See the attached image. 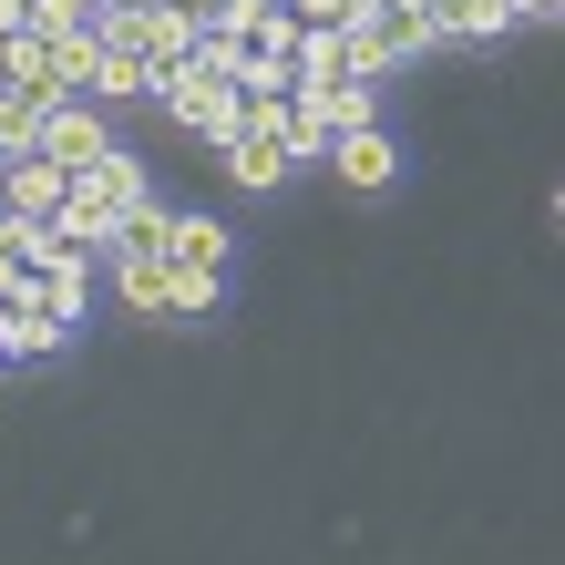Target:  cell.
<instances>
[{
	"instance_id": "cell-3",
	"label": "cell",
	"mask_w": 565,
	"mask_h": 565,
	"mask_svg": "<svg viewBox=\"0 0 565 565\" xmlns=\"http://www.w3.org/2000/svg\"><path fill=\"white\" fill-rule=\"evenodd\" d=\"M21 288L42 298L52 319H73V329L93 319V257H83L73 237H52V226H42V237H31V257H21Z\"/></svg>"
},
{
	"instance_id": "cell-6",
	"label": "cell",
	"mask_w": 565,
	"mask_h": 565,
	"mask_svg": "<svg viewBox=\"0 0 565 565\" xmlns=\"http://www.w3.org/2000/svg\"><path fill=\"white\" fill-rule=\"evenodd\" d=\"M0 93H11L21 114L73 104V93H62V73H52V42H42V31H0Z\"/></svg>"
},
{
	"instance_id": "cell-7",
	"label": "cell",
	"mask_w": 565,
	"mask_h": 565,
	"mask_svg": "<svg viewBox=\"0 0 565 565\" xmlns=\"http://www.w3.org/2000/svg\"><path fill=\"white\" fill-rule=\"evenodd\" d=\"M329 175H340L350 195H381L391 175H402V154H391V135H381V124H350V135H329Z\"/></svg>"
},
{
	"instance_id": "cell-8",
	"label": "cell",
	"mask_w": 565,
	"mask_h": 565,
	"mask_svg": "<svg viewBox=\"0 0 565 565\" xmlns=\"http://www.w3.org/2000/svg\"><path fill=\"white\" fill-rule=\"evenodd\" d=\"M62 340H73V319H52L31 288H21V298H0V360H52Z\"/></svg>"
},
{
	"instance_id": "cell-5",
	"label": "cell",
	"mask_w": 565,
	"mask_h": 565,
	"mask_svg": "<svg viewBox=\"0 0 565 565\" xmlns=\"http://www.w3.org/2000/svg\"><path fill=\"white\" fill-rule=\"evenodd\" d=\"M104 145H114V124H104V104H83V93H73V104H52V114H31V154L62 164V175H83Z\"/></svg>"
},
{
	"instance_id": "cell-11",
	"label": "cell",
	"mask_w": 565,
	"mask_h": 565,
	"mask_svg": "<svg viewBox=\"0 0 565 565\" xmlns=\"http://www.w3.org/2000/svg\"><path fill=\"white\" fill-rule=\"evenodd\" d=\"M514 0H431V42H504Z\"/></svg>"
},
{
	"instance_id": "cell-10",
	"label": "cell",
	"mask_w": 565,
	"mask_h": 565,
	"mask_svg": "<svg viewBox=\"0 0 565 565\" xmlns=\"http://www.w3.org/2000/svg\"><path fill=\"white\" fill-rule=\"evenodd\" d=\"M226 247H237V237H226L216 216H175V226H164V268H195V278H226Z\"/></svg>"
},
{
	"instance_id": "cell-4",
	"label": "cell",
	"mask_w": 565,
	"mask_h": 565,
	"mask_svg": "<svg viewBox=\"0 0 565 565\" xmlns=\"http://www.w3.org/2000/svg\"><path fill=\"white\" fill-rule=\"evenodd\" d=\"M154 104L185 124V135H206V145H226L237 135V83L226 73H206V62H175V73H154Z\"/></svg>"
},
{
	"instance_id": "cell-19",
	"label": "cell",
	"mask_w": 565,
	"mask_h": 565,
	"mask_svg": "<svg viewBox=\"0 0 565 565\" xmlns=\"http://www.w3.org/2000/svg\"><path fill=\"white\" fill-rule=\"evenodd\" d=\"M164 11H185V21H206V11H216V0H164Z\"/></svg>"
},
{
	"instance_id": "cell-13",
	"label": "cell",
	"mask_w": 565,
	"mask_h": 565,
	"mask_svg": "<svg viewBox=\"0 0 565 565\" xmlns=\"http://www.w3.org/2000/svg\"><path fill=\"white\" fill-rule=\"evenodd\" d=\"M164 288H175V278H164V247H135V257H114V298H124V309L164 319Z\"/></svg>"
},
{
	"instance_id": "cell-9",
	"label": "cell",
	"mask_w": 565,
	"mask_h": 565,
	"mask_svg": "<svg viewBox=\"0 0 565 565\" xmlns=\"http://www.w3.org/2000/svg\"><path fill=\"white\" fill-rule=\"evenodd\" d=\"M62 185H73V175H62V164H42V154H11V164H0V206L31 216V226H52Z\"/></svg>"
},
{
	"instance_id": "cell-16",
	"label": "cell",
	"mask_w": 565,
	"mask_h": 565,
	"mask_svg": "<svg viewBox=\"0 0 565 565\" xmlns=\"http://www.w3.org/2000/svg\"><path fill=\"white\" fill-rule=\"evenodd\" d=\"M21 31H42V42H62V31H93V0H31Z\"/></svg>"
},
{
	"instance_id": "cell-17",
	"label": "cell",
	"mask_w": 565,
	"mask_h": 565,
	"mask_svg": "<svg viewBox=\"0 0 565 565\" xmlns=\"http://www.w3.org/2000/svg\"><path fill=\"white\" fill-rule=\"evenodd\" d=\"M288 11H298V21H309V31H350L360 11H371V0H288Z\"/></svg>"
},
{
	"instance_id": "cell-1",
	"label": "cell",
	"mask_w": 565,
	"mask_h": 565,
	"mask_svg": "<svg viewBox=\"0 0 565 565\" xmlns=\"http://www.w3.org/2000/svg\"><path fill=\"white\" fill-rule=\"evenodd\" d=\"M145 195H154V185H145V164L124 154V145H104V154H93L73 185H62L52 237H73L83 257H104V247H114V226H124V206H145Z\"/></svg>"
},
{
	"instance_id": "cell-14",
	"label": "cell",
	"mask_w": 565,
	"mask_h": 565,
	"mask_svg": "<svg viewBox=\"0 0 565 565\" xmlns=\"http://www.w3.org/2000/svg\"><path fill=\"white\" fill-rule=\"evenodd\" d=\"M83 93L114 114V104H145V93H154V73H145L135 52H114V42H104V52H93V83H83Z\"/></svg>"
},
{
	"instance_id": "cell-2",
	"label": "cell",
	"mask_w": 565,
	"mask_h": 565,
	"mask_svg": "<svg viewBox=\"0 0 565 565\" xmlns=\"http://www.w3.org/2000/svg\"><path fill=\"white\" fill-rule=\"evenodd\" d=\"M431 52V11H402V0H371V11L350 21V73L360 83H381V73H402V62Z\"/></svg>"
},
{
	"instance_id": "cell-12",
	"label": "cell",
	"mask_w": 565,
	"mask_h": 565,
	"mask_svg": "<svg viewBox=\"0 0 565 565\" xmlns=\"http://www.w3.org/2000/svg\"><path fill=\"white\" fill-rule=\"evenodd\" d=\"M216 154H226V175H237L247 195H268L278 175H298V164H288V145H278V135H247V124H237V135H226Z\"/></svg>"
},
{
	"instance_id": "cell-18",
	"label": "cell",
	"mask_w": 565,
	"mask_h": 565,
	"mask_svg": "<svg viewBox=\"0 0 565 565\" xmlns=\"http://www.w3.org/2000/svg\"><path fill=\"white\" fill-rule=\"evenodd\" d=\"M11 154H31V114L11 104V93H0V164H11Z\"/></svg>"
},
{
	"instance_id": "cell-15",
	"label": "cell",
	"mask_w": 565,
	"mask_h": 565,
	"mask_svg": "<svg viewBox=\"0 0 565 565\" xmlns=\"http://www.w3.org/2000/svg\"><path fill=\"white\" fill-rule=\"evenodd\" d=\"M298 83H360L350 73V31H309L298 21Z\"/></svg>"
}]
</instances>
